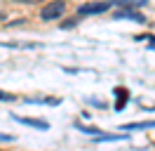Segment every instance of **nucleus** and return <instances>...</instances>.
Masks as SVG:
<instances>
[{
    "label": "nucleus",
    "instance_id": "f257e3e1",
    "mask_svg": "<svg viewBox=\"0 0 155 151\" xmlns=\"http://www.w3.org/2000/svg\"><path fill=\"white\" fill-rule=\"evenodd\" d=\"M64 12H66V0H49L40 9V19L42 21H57V19L64 17Z\"/></svg>",
    "mask_w": 155,
    "mask_h": 151
},
{
    "label": "nucleus",
    "instance_id": "f03ea898",
    "mask_svg": "<svg viewBox=\"0 0 155 151\" xmlns=\"http://www.w3.org/2000/svg\"><path fill=\"white\" fill-rule=\"evenodd\" d=\"M110 5H113L110 0H101V2H97V0H94V2H82V5H80V7L75 9V14H78V17H92V14H104V12H106V9L110 7Z\"/></svg>",
    "mask_w": 155,
    "mask_h": 151
},
{
    "label": "nucleus",
    "instance_id": "7ed1b4c3",
    "mask_svg": "<svg viewBox=\"0 0 155 151\" xmlns=\"http://www.w3.org/2000/svg\"><path fill=\"white\" fill-rule=\"evenodd\" d=\"M113 19H129V21H136V24H146V17L141 12H136V7H117L113 12Z\"/></svg>",
    "mask_w": 155,
    "mask_h": 151
},
{
    "label": "nucleus",
    "instance_id": "20e7f679",
    "mask_svg": "<svg viewBox=\"0 0 155 151\" xmlns=\"http://www.w3.org/2000/svg\"><path fill=\"white\" fill-rule=\"evenodd\" d=\"M12 121L21 123V125H28V128H35V130H49V123H47V121H42V118H28V116L12 113Z\"/></svg>",
    "mask_w": 155,
    "mask_h": 151
},
{
    "label": "nucleus",
    "instance_id": "39448f33",
    "mask_svg": "<svg viewBox=\"0 0 155 151\" xmlns=\"http://www.w3.org/2000/svg\"><path fill=\"white\" fill-rule=\"evenodd\" d=\"M153 128H155V118H150V121H134V123H125V125H120L117 130L136 132V130H153Z\"/></svg>",
    "mask_w": 155,
    "mask_h": 151
},
{
    "label": "nucleus",
    "instance_id": "423d86ee",
    "mask_svg": "<svg viewBox=\"0 0 155 151\" xmlns=\"http://www.w3.org/2000/svg\"><path fill=\"white\" fill-rule=\"evenodd\" d=\"M113 92L117 94V102H115V111H122V109H125V104L129 102V92H127V87H115Z\"/></svg>",
    "mask_w": 155,
    "mask_h": 151
},
{
    "label": "nucleus",
    "instance_id": "0eeeda50",
    "mask_svg": "<svg viewBox=\"0 0 155 151\" xmlns=\"http://www.w3.org/2000/svg\"><path fill=\"white\" fill-rule=\"evenodd\" d=\"M24 102L26 104H49V106H59L61 99H57V97H26Z\"/></svg>",
    "mask_w": 155,
    "mask_h": 151
},
{
    "label": "nucleus",
    "instance_id": "6e6552de",
    "mask_svg": "<svg viewBox=\"0 0 155 151\" xmlns=\"http://www.w3.org/2000/svg\"><path fill=\"white\" fill-rule=\"evenodd\" d=\"M122 139H127V132H122V135H97L94 137V142L97 144H104V142H122Z\"/></svg>",
    "mask_w": 155,
    "mask_h": 151
},
{
    "label": "nucleus",
    "instance_id": "1a4fd4ad",
    "mask_svg": "<svg viewBox=\"0 0 155 151\" xmlns=\"http://www.w3.org/2000/svg\"><path fill=\"white\" fill-rule=\"evenodd\" d=\"M110 2L117 7H146L148 5V0H110Z\"/></svg>",
    "mask_w": 155,
    "mask_h": 151
},
{
    "label": "nucleus",
    "instance_id": "9d476101",
    "mask_svg": "<svg viewBox=\"0 0 155 151\" xmlns=\"http://www.w3.org/2000/svg\"><path fill=\"white\" fill-rule=\"evenodd\" d=\"M17 99V94H12V92H2L0 90V102H14Z\"/></svg>",
    "mask_w": 155,
    "mask_h": 151
},
{
    "label": "nucleus",
    "instance_id": "9b49d317",
    "mask_svg": "<svg viewBox=\"0 0 155 151\" xmlns=\"http://www.w3.org/2000/svg\"><path fill=\"white\" fill-rule=\"evenodd\" d=\"M0 142H14V137L12 135H0Z\"/></svg>",
    "mask_w": 155,
    "mask_h": 151
},
{
    "label": "nucleus",
    "instance_id": "f8f14e48",
    "mask_svg": "<svg viewBox=\"0 0 155 151\" xmlns=\"http://www.w3.org/2000/svg\"><path fill=\"white\" fill-rule=\"evenodd\" d=\"M78 19H80V17H75V19H71V21H64V28H71V26H73V24H75V21H78Z\"/></svg>",
    "mask_w": 155,
    "mask_h": 151
},
{
    "label": "nucleus",
    "instance_id": "ddd939ff",
    "mask_svg": "<svg viewBox=\"0 0 155 151\" xmlns=\"http://www.w3.org/2000/svg\"><path fill=\"white\" fill-rule=\"evenodd\" d=\"M14 2H28L31 5V2H40V0H14Z\"/></svg>",
    "mask_w": 155,
    "mask_h": 151
},
{
    "label": "nucleus",
    "instance_id": "4468645a",
    "mask_svg": "<svg viewBox=\"0 0 155 151\" xmlns=\"http://www.w3.org/2000/svg\"><path fill=\"white\" fill-rule=\"evenodd\" d=\"M2 17H5V14H2V12H0V21H2Z\"/></svg>",
    "mask_w": 155,
    "mask_h": 151
}]
</instances>
